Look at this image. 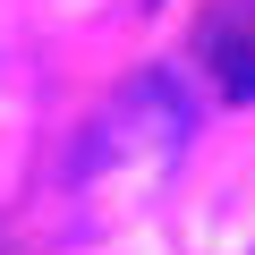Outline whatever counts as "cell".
<instances>
[{"mask_svg": "<svg viewBox=\"0 0 255 255\" xmlns=\"http://www.w3.org/2000/svg\"><path fill=\"white\" fill-rule=\"evenodd\" d=\"M196 145V94L179 85V68H136L85 128L68 153V204L77 230H119L162 204V187L179 179Z\"/></svg>", "mask_w": 255, "mask_h": 255, "instance_id": "cell-1", "label": "cell"}, {"mask_svg": "<svg viewBox=\"0 0 255 255\" xmlns=\"http://www.w3.org/2000/svg\"><path fill=\"white\" fill-rule=\"evenodd\" d=\"M204 60H213V77H221L230 102H255V0H230L204 26Z\"/></svg>", "mask_w": 255, "mask_h": 255, "instance_id": "cell-2", "label": "cell"}]
</instances>
